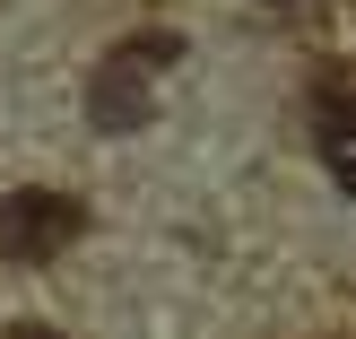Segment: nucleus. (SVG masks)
Wrapping results in <instances>:
<instances>
[{
	"instance_id": "obj_1",
	"label": "nucleus",
	"mask_w": 356,
	"mask_h": 339,
	"mask_svg": "<svg viewBox=\"0 0 356 339\" xmlns=\"http://www.w3.org/2000/svg\"><path fill=\"white\" fill-rule=\"evenodd\" d=\"M174 61H183V35H165V26L122 35V44L96 61V79H87V122H96V131H148V113H156L148 79L174 70Z\"/></svg>"
},
{
	"instance_id": "obj_2",
	"label": "nucleus",
	"mask_w": 356,
	"mask_h": 339,
	"mask_svg": "<svg viewBox=\"0 0 356 339\" xmlns=\"http://www.w3.org/2000/svg\"><path fill=\"white\" fill-rule=\"evenodd\" d=\"M79 235H87V200H79V191H52V183L0 191V261L44 270V261H61Z\"/></svg>"
},
{
	"instance_id": "obj_3",
	"label": "nucleus",
	"mask_w": 356,
	"mask_h": 339,
	"mask_svg": "<svg viewBox=\"0 0 356 339\" xmlns=\"http://www.w3.org/2000/svg\"><path fill=\"white\" fill-rule=\"evenodd\" d=\"M313 139H322L330 174L356 191V87H322V96H313Z\"/></svg>"
},
{
	"instance_id": "obj_4",
	"label": "nucleus",
	"mask_w": 356,
	"mask_h": 339,
	"mask_svg": "<svg viewBox=\"0 0 356 339\" xmlns=\"http://www.w3.org/2000/svg\"><path fill=\"white\" fill-rule=\"evenodd\" d=\"M9 339H61V331H52V322H17Z\"/></svg>"
}]
</instances>
